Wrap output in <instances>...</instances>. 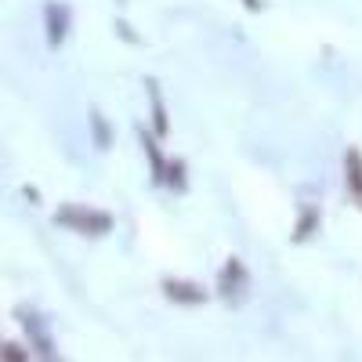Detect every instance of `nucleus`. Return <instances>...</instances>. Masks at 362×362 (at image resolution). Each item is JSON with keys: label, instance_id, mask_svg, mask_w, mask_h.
<instances>
[{"label": "nucleus", "instance_id": "f257e3e1", "mask_svg": "<svg viewBox=\"0 0 362 362\" xmlns=\"http://www.w3.org/2000/svg\"><path fill=\"white\" fill-rule=\"evenodd\" d=\"M54 225L58 228H69L80 235H109L112 232V214L98 206H83V203H66L54 210Z\"/></svg>", "mask_w": 362, "mask_h": 362}, {"label": "nucleus", "instance_id": "f03ea898", "mask_svg": "<svg viewBox=\"0 0 362 362\" xmlns=\"http://www.w3.org/2000/svg\"><path fill=\"white\" fill-rule=\"evenodd\" d=\"M69 25H73V15L62 0H47L44 8V29H47V44L51 47H62L66 37H69Z\"/></svg>", "mask_w": 362, "mask_h": 362}, {"label": "nucleus", "instance_id": "7ed1b4c3", "mask_svg": "<svg viewBox=\"0 0 362 362\" xmlns=\"http://www.w3.org/2000/svg\"><path fill=\"white\" fill-rule=\"evenodd\" d=\"M163 297L174 300V305H203L206 300V290L199 283H185V279H163Z\"/></svg>", "mask_w": 362, "mask_h": 362}, {"label": "nucleus", "instance_id": "20e7f679", "mask_svg": "<svg viewBox=\"0 0 362 362\" xmlns=\"http://www.w3.org/2000/svg\"><path fill=\"white\" fill-rule=\"evenodd\" d=\"M344 189L355 199V206H362V153L355 145L344 153Z\"/></svg>", "mask_w": 362, "mask_h": 362}, {"label": "nucleus", "instance_id": "39448f33", "mask_svg": "<svg viewBox=\"0 0 362 362\" xmlns=\"http://www.w3.org/2000/svg\"><path fill=\"white\" fill-rule=\"evenodd\" d=\"M218 290H221L225 297H232V300L247 290V272H243V261H239V257H228V261H225V272H221V279H218Z\"/></svg>", "mask_w": 362, "mask_h": 362}, {"label": "nucleus", "instance_id": "423d86ee", "mask_svg": "<svg viewBox=\"0 0 362 362\" xmlns=\"http://www.w3.org/2000/svg\"><path fill=\"white\" fill-rule=\"evenodd\" d=\"M141 141H145V156H148V167H153V185H163V170H167V160H163V153H160V145H156V138H153V134H141Z\"/></svg>", "mask_w": 362, "mask_h": 362}, {"label": "nucleus", "instance_id": "0eeeda50", "mask_svg": "<svg viewBox=\"0 0 362 362\" xmlns=\"http://www.w3.org/2000/svg\"><path fill=\"white\" fill-rule=\"evenodd\" d=\"M148 98H153V127H156V138H167V131H170V124H167V109L160 105V90H156L153 80H148Z\"/></svg>", "mask_w": 362, "mask_h": 362}, {"label": "nucleus", "instance_id": "6e6552de", "mask_svg": "<svg viewBox=\"0 0 362 362\" xmlns=\"http://www.w3.org/2000/svg\"><path fill=\"white\" fill-rule=\"evenodd\" d=\"M315 225H319V206H308L305 214H300L297 228H293V243H305V239L315 235Z\"/></svg>", "mask_w": 362, "mask_h": 362}, {"label": "nucleus", "instance_id": "1a4fd4ad", "mask_svg": "<svg viewBox=\"0 0 362 362\" xmlns=\"http://www.w3.org/2000/svg\"><path fill=\"white\" fill-rule=\"evenodd\" d=\"M163 185H167V189H174V192H185V163H181V160H167Z\"/></svg>", "mask_w": 362, "mask_h": 362}, {"label": "nucleus", "instance_id": "9d476101", "mask_svg": "<svg viewBox=\"0 0 362 362\" xmlns=\"http://www.w3.org/2000/svg\"><path fill=\"white\" fill-rule=\"evenodd\" d=\"M22 326L29 329V337H33V344L40 348V355H54L51 337H44V329H40V322H33V315H22Z\"/></svg>", "mask_w": 362, "mask_h": 362}, {"label": "nucleus", "instance_id": "9b49d317", "mask_svg": "<svg viewBox=\"0 0 362 362\" xmlns=\"http://www.w3.org/2000/svg\"><path fill=\"white\" fill-rule=\"evenodd\" d=\"M90 131H95V145L98 148H109L112 145V131L102 124V112H90Z\"/></svg>", "mask_w": 362, "mask_h": 362}, {"label": "nucleus", "instance_id": "f8f14e48", "mask_svg": "<svg viewBox=\"0 0 362 362\" xmlns=\"http://www.w3.org/2000/svg\"><path fill=\"white\" fill-rule=\"evenodd\" d=\"M0 358H29V351L22 348V344H11V341H4V344H0Z\"/></svg>", "mask_w": 362, "mask_h": 362}, {"label": "nucleus", "instance_id": "ddd939ff", "mask_svg": "<svg viewBox=\"0 0 362 362\" xmlns=\"http://www.w3.org/2000/svg\"><path fill=\"white\" fill-rule=\"evenodd\" d=\"M243 4H247L250 11H261V0H243Z\"/></svg>", "mask_w": 362, "mask_h": 362}]
</instances>
